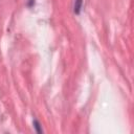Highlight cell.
Instances as JSON below:
<instances>
[{
    "label": "cell",
    "mask_w": 134,
    "mask_h": 134,
    "mask_svg": "<svg viewBox=\"0 0 134 134\" xmlns=\"http://www.w3.org/2000/svg\"><path fill=\"white\" fill-rule=\"evenodd\" d=\"M81 4H82V0H75V5H74V12L76 14L80 13L81 9Z\"/></svg>",
    "instance_id": "6da1fadb"
}]
</instances>
